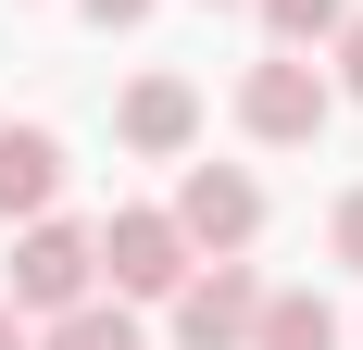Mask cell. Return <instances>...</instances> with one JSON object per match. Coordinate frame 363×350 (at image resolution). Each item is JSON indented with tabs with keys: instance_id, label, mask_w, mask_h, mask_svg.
<instances>
[{
	"instance_id": "1",
	"label": "cell",
	"mask_w": 363,
	"mask_h": 350,
	"mask_svg": "<svg viewBox=\"0 0 363 350\" xmlns=\"http://www.w3.org/2000/svg\"><path fill=\"white\" fill-rule=\"evenodd\" d=\"M238 125H251L263 150H313V138L338 125L326 63H313V50H276V63H251V75H238Z\"/></svg>"
},
{
	"instance_id": "2",
	"label": "cell",
	"mask_w": 363,
	"mask_h": 350,
	"mask_svg": "<svg viewBox=\"0 0 363 350\" xmlns=\"http://www.w3.org/2000/svg\"><path fill=\"white\" fill-rule=\"evenodd\" d=\"M101 288V250H88V225H63V213H26L13 225V276H0V300L13 313H63V300H88Z\"/></svg>"
},
{
	"instance_id": "3",
	"label": "cell",
	"mask_w": 363,
	"mask_h": 350,
	"mask_svg": "<svg viewBox=\"0 0 363 350\" xmlns=\"http://www.w3.org/2000/svg\"><path fill=\"white\" fill-rule=\"evenodd\" d=\"M88 250H101V276H113V300H176V276L201 263V250L176 238V213H150V201H125L113 225H88Z\"/></svg>"
},
{
	"instance_id": "4",
	"label": "cell",
	"mask_w": 363,
	"mask_h": 350,
	"mask_svg": "<svg viewBox=\"0 0 363 350\" xmlns=\"http://www.w3.org/2000/svg\"><path fill=\"white\" fill-rule=\"evenodd\" d=\"M251 313H263V276L238 263V250H201V263L176 276V350H238Z\"/></svg>"
},
{
	"instance_id": "5",
	"label": "cell",
	"mask_w": 363,
	"mask_h": 350,
	"mask_svg": "<svg viewBox=\"0 0 363 350\" xmlns=\"http://www.w3.org/2000/svg\"><path fill=\"white\" fill-rule=\"evenodd\" d=\"M163 213H176V238H188V250H251V238H263V188H251L238 163H188Z\"/></svg>"
},
{
	"instance_id": "6",
	"label": "cell",
	"mask_w": 363,
	"mask_h": 350,
	"mask_svg": "<svg viewBox=\"0 0 363 350\" xmlns=\"http://www.w3.org/2000/svg\"><path fill=\"white\" fill-rule=\"evenodd\" d=\"M113 138L138 150V163H188V138H201V88H188V75H138V88L113 101Z\"/></svg>"
},
{
	"instance_id": "7",
	"label": "cell",
	"mask_w": 363,
	"mask_h": 350,
	"mask_svg": "<svg viewBox=\"0 0 363 350\" xmlns=\"http://www.w3.org/2000/svg\"><path fill=\"white\" fill-rule=\"evenodd\" d=\"M50 188H63V138L50 125H0V225L50 213Z\"/></svg>"
},
{
	"instance_id": "8",
	"label": "cell",
	"mask_w": 363,
	"mask_h": 350,
	"mask_svg": "<svg viewBox=\"0 0 363 350\" xmlns=\"http://www.w3.org/2000/svg\"><path fill=\"white\" fill-rule=\"evenodd\" d=\"M238 350H338V313L313 300V288H263V313H251Z\"/></svg>"
},
{
	"instance_id": "9",
	"label": "cell",
	"mask_w": 363,
	"mask_h": 350,
	"mask_svg": "<svg viewBox=\"0 0 363 350\" xmlns=\"http://www.w3.org/2000/svg\"><path fill=\"white\" fill-rule=\"evenodd\" d=\"M38 350H150V338H138V300H101V288H88V300L50 313V338H38Z\"/></svg>"
},
{
	"instance_id": "10",
	"label": "cell",
	"mask_w": 363,
	"mask_h": 350,
	"mask_svg": "<svg viewBox=\"0 0 363 350\" xmlns=\"http://www.w3.org/2000/svg\"><path fill=\"white\" fill-rule=\"evenodd\" d=\"M338 13H351V0H263L276 50H326V38H338Z\"/></svg>"
},
{
	"instance_id": "11",
	"label": "cell",
	"mask_w": 363,
	"mask_h": 350,
	"mask_svg": "<svg viewBox=\"0 0 363 350\" xmlns=\"http://www.w3.org/2000/svg\"><path fill=\"white\" fill-rule=\"evenodd\" d=\"M326 50H338V75H326V88H338V101H363V13H338V38H326Z\"/></svg>"
},
{
	"instance_id": "12",
	"label": "cell",
	"mask_w": 363,
	"mask_h": 350,
	"mask_svg": "<svg viewBox=\"0 0 363 350\" xmlns=\"http://www.w3.org/2000/svg\"><path fill=\"white\" fill-rule=\"evenodd\" d=\"M326 250H338V263L363 276V188H338V213H326Z\"/></svg>"
},
{
	"instance_id": "13",
	"label": "cell",
	"mask_w": 363,
	"mask_h": 350,
	"mask_svg": "<svg viewBox=\"0 0 363 350\" xmlns=\"http://www.w3.org/2000/svg\"><path fill=\"white\" fill-rule=\"evenodd\" d=\"M88 26H150V0H75Z\"/></svg>"
},
{
	"instance_id": "14",
	"label": "cell",
	"mask_w": 363,
	"mask_h": 350,
	"mask_svg": "<svg viewBox=\"0 0 363 350\" xmlns=\"http://www.w3.org/2000/svg\"><path fill=\"white\" fill-rule=\"evenodd\" d=\"M0 350H38V338H26V313H13V300H0Z\"/></svg>"
},
{
	"instance_id": "15",
	"label": "cell",
	"mask_w": 363,
	"mask_h": 350,
	"mask_svg": "<svg viewBox=\"0 0 363 350\" xmlns=\"http://www.w3.org/2000/svg\"><path fill=\"white\" fill-rule=\"evenodd\" d=\"M201 13H213V0H201Z\"/></svg>"
}]
</instances>
